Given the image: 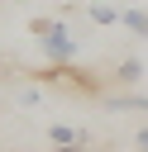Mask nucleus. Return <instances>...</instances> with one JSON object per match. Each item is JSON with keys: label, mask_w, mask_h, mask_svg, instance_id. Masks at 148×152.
Instances as JSON below:
<instances>
[{"label": "nucleus", "mask_w": 148, "mask_h": 152, "mask_svg": "<svg viewBox=\"0 0 148 152\" xmlns=\"http://www.w3.org/2000/svg\"><path fill=\"white\" fill-rule=\"evenodd\" d=\"M29 33H33V43H38V52L53 62V66H72V57H76V33H72V24L62 19V14H38V19H29Z\"/></svg>", "instance_id": "obj_1"}, {"label": "nucleus", "mask_w": 148, "mask_h": 152, "mask_svg": "<svg viewBox=\"0 0 148 152\" xmlns=\"http://www.w3.org/2000/svg\"><path fill=\"white\" fill-rule=\"evenodd\" d=\"M48 142H53L57 152H81L91 138H86L81 128H72V124H53V128H48Z\"/></svg>", "instance_id": "obj_2"}, {"label": "nucleus", "mask_w": 148, "mask_h": 152, "mask_svg": "<svg viewBox=\"0 0 148 152\" xmlns=\"http://www.w3.org/2000/svg\"><path fill=\"white\" fill-rule=\"evenodd\" d=\"M86 14H91V24H110V28L124 24V10H119V5H105V0H91Z\"/></svg>", "instance_id": "obj_3"}, {"label": "nucleus", "mask_w": 148, "mask_h": 152, "mask_svg": "<svg viewBox=\"0 0 148 152\" xmlns=\"http://www.w3.org/2000/svg\"><path fill=\"white\" fill-rule=\"evenodd\" d=\"M124 28H129L134 38H148V10H138V5H124Z\"/></svg>", "instance_id": "obj_4"}, {"label": "nucleus", "mask_w": 148, "mask_h": 152, "mask_svg": "<svg viewBox=\"0 0 148 152\" xmlns=\"http://www.w3.org/2000/svg\"><path fill=\"white\" fill-rule=\"evenodd\" d=\"M138 76H143V62H138V57H124V62L115 66V76H110V81H119V86H134Z\"/></svg>", "instance_id": "obj_5"}, {"label": "nucleus", "mask_w": 148, "mask_h": 152, "mask_svg": "<svg viewBox=\"0 0 148 152\" xmlns=\"http://www.w3.org/2000/svg\"><path fill=\"white\" fill-rule=\"evenodd\" d=\"M110 109H143L148 114V95H110Z\"/></svg>", "instance_id": "obj_6"}, {"label": "nucleus", "mask_w": 148, "mask_h": 152, "mask_svg": "<svg viewBox=\"0 0 148 152\" xmlns=\"http://www.w3.org/2000/svg\"><path fill=\"white\" fill-rule=\"evenodd\" d=\"M134 142H138V152H148V124H143V128L134 133Z\"/></svg>", "instance_id": "obj_7"}]
</instances>
